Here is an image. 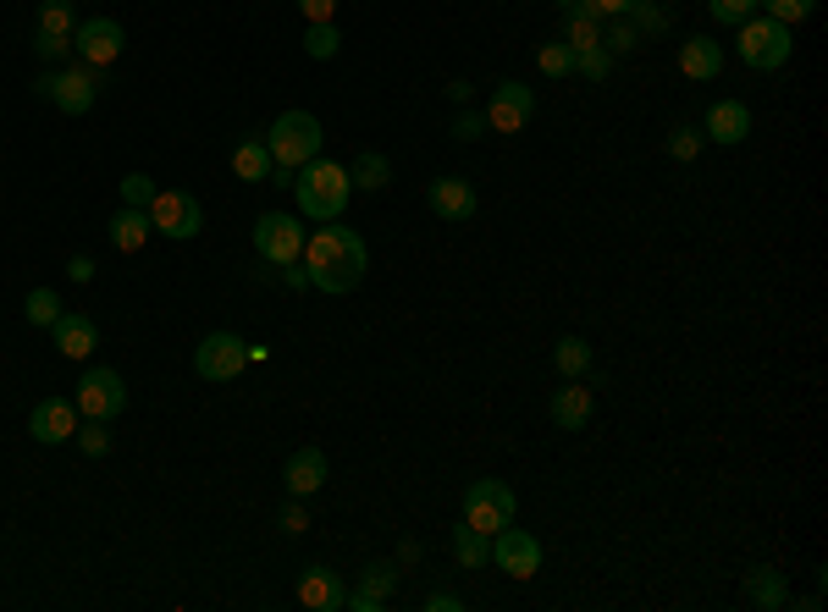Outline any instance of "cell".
<instances>
[{
    "instance_id": "10",
    "label": "cell",
    "mask_w": 828,
    "mask_h": 612,
    "mask_svg": "<svg viewBox=\"0 0 828 612\" xmlns=\"http://www.w3.org/2000/svg\"><path fill=\"white\" fill-rule=\"evenodd\" d=\"M255 249H260V260H271V265H293V260L305 254V221L288 215V210H266V215L255 221Z\"/></svg>"
},
{
    "instance_id": "49",
    "label": "cell",
    "mask_w": 828,
    "mask_h": 612,
    "mask_svg": "<svg viewBox=\"0 0 828 612\" xmlns=\"http://www.w3.org/2000/svg\"><path fill=\"white\" fill-rule=\"evenodd\" d=\"M426 608H431V612H459L465 602H459L453 591H431V596H426Z\"/></svg>"
},
{
    "instance_id": "2",
    "label": "cell",
    "mask_w": 828,
    "mask_h": 612,
    "mask_svg": "<svg viewBox=\"0 0 828 612\" xmlns=\"http://www.w3.org/2000/svg\"><path fill=\"white\" fill-rule=\"evenodd\" d=\"M293 193H299V210L310 215V221H337L342 210H348V193H353V182H348V165H337V160H310L299 177H293Z\"/></svg>"
},
{
    "instance_id": "42",
    "label": "cell",
    "mask_w": 828,
    "mask_h": 612,
    "mask_svg": "<svg viewBox=\"0 0 828 612\" xmlns=\"http://www.w3.org/2000/svg\"><path fill=\"white\" fill-rule=\"evenodd\" d=\"M277 524H282V535H305V530H310V513H305V496H288V508L277 513Z\"/></svg>"
},
{
    "instance_id": "35",
    "label": "cell",
    "mask_w": 828,
    "mask_h": 612,
    "mask_svg": "<svg viewBox=\"0 0 828 612\" xmlns=\"http://www.w3.org/2000/svg\"><path fill=\"white\" fill-rule=\"evenodd\" d=\"M774 22H785V28H796V22H807L812 11H818V0H757Z\"/></svg>"
},
{
    "instance_id": "48",
    "label": "cell",
    "mask_w": 828,
    "mask_h": 612,
    "mask_svg": "<svg viewBox=\"0 0 828 612\" xmlns=\"http://www.w3.org/2000/svg\"><path fill=\"white\" fill-rule=\"evenodd\" d=\"M348 608H353V612H381L387 602H381V596H370V591H348Z\"/></svg>"
},
{
    "instance_id": "11",
    "label": "cell",
    "mask_w": 828,
    "mask_h": 612,
    "mask_svg": "<svg viewBox=\"0 0 828 612\" xmlns=\"http://www.w3.org/2000/svg\"><path fill=\"white\" fill-rule=\"evenodd\" d=\"M122 44H128V33H122L117 17H89V22L72 28V56L83 67H111L122 56Z\"/></svg>"
},
{
    "instance_id": "15",
    "label": "cell",
    "mask_w": 828,
    "mask_h": 612,
    "mask_svg": "<svg viewBox=\"0 0 828 612\" xmlns=\"http://www.w3.org/2000/svg\"><path fill=\"white\" fill-rule=\"evenodd\" d=\"M746 133H751V106L746 100H718L712 111H707V144H724V150H735V144H746Z\"/></svg>"
},
{
    "instance_id": "44",
    "label": "cell",
    "mask_w": 828,
    "mask_h": 612,
    "mask_svg": "<svg viewBox=\"0 0 828 612\" xmlns=\"http://www.w3.org/2000/svg\"><path fill=\"white\" fill-rule=\"evenodd\" d=\"M487 133V111H465V117H453V139L459 144H476Z\"/></svg>"
},
{
    "instance_id": "17",
    "label": "cell",
    "mask_w": 828,
    "mask_h": 612,
    "mask_svg": "<svg viewBox=\"0 0 828 612\" xmlns=\"http://www.w3.org/2000/svg\"><path fill=\"white\" fill-rule=\"evenodd\" d=\"M282 485H288V496H316L327 485V453L321 448H299L293 459L282 463Z\"/></svg>"
},
{
    "instance_id": "13",
    "label": "cell",
    "mask_w": 828,
    "mask_h": 612,
    "mask_svg": "<svg viewBox=\"0 0 828 612\" xmlns=\"http://www.w3.org/2000/svg\"><path fill=\"white\" fill-rule=\"evenodd\" d=\"M530 117H536V94L519 78H502L492 89V106H487V128L492 133H519Z\"/></svg>"
},
{
    "instance_id": "16",
    "label": "cell",
    "mask_w": 828,
    "mask_h": 612,
    "mask_svg": "<svg viewBox=\"0 0 828 612\" xmlns=\"http://www.w3.org/2000/svg\"><path fill=\"white\" fill-rule=\"evenodd\" d=\"M426 199H431V210H437L442 221H476V204H481L465 177H437V182L426 188Z\"/></svg>"
},
{
    "instance_id": "27",
    "label": "cell",
    "mask_w": 828,
    "mask_h": 612,
    "mask_svg": "<svg viewBox=\"0 0 828 612\" xmlns=\"http://www.w3.org/2000/svg\"><path fill=\"white\" fill-rule=\"evenodd\" d=\"M453 558H459V569H487L492 541H487L476 524H459V530H453Z\"/></svg>"
},
{
    "instance_id": "18",
    "label": "cell",
    "mask_w": 828,
    "mask_h": 612,
    "mask_svg": "<svg viewBox=\"0 0 828 612\" xmlns=\"http://www.w3.org/2000/svg\"><path fill=\"white\" fill-rule=\"evenodd\" d=\"M299 602L310 612H342L348 608V585L331 574V569H305V580H299Z\"/></svg>"
},
{
    "instance_id": "30",
    "label": "cell",
    "mask_w": 828,
    "mask_h": 612,
    "mask_svg": "<svg viewBox=\"0 0 828 612\" xmlns=\"http://www.w3.org/2000/svg\"><path fill=\"white\" fill-rule=\"evenodd\" d=\"M22 314H28V325H39V331H44V325H56V320H61V299H56L50 288H33V293L22 299Z\"/></svg>"
},
{
    "instance_id": "39",
    "label": "cell",
    "mask_w": 828,
    "mask_h": 612,
    "mask_svg": "<svg viewBox=\"0 0 828 612\" xmlns=\"http://www.w3.org/2000/svg\"><path fill=\"white\" fill-rule=\"evenodd\" d=\"M707 11H712V22L740 28L746 17H757V0H707Z\"/></svg>"
},
{
    "instance_id": "12",
    "label": "cell",
    "mask_w": 828,
    "mask_h": 612,
    "mask_svg": "<svg viewBox=\"0 0 828 612\" xmlns=\"http://www.w3.org/2000/svg\"><path fill=\"white\" fill-rule=\"evenodd\" d=\"M492 563L508 574V580H530V574L541 569V541H536L530 530L502 524V530L492 535Z\"/></svg>"
},
{
    "instance_id": "23",
    "label": "cell",
    "mask_w": 828,
    "mask_h": 612,
    "mask_svg": "<svg viewBox=\"0 0 828 612\" xmlns=\"http://www.w3.org/2000/svg\"><path fill=\"white\" fill-rule=\"evenodd\" d=\"M232 177L238 182H266L271 177V144H266V133H255V139H243L232 150Z\"/></svg>"
},
{
    "instance_id": "36",
    "label": "cell",
    "mask_w": 828,
    "mask_h": 612,
    "mask_svg": "<svg viewBox=\"0 0 828 612\" xmlns=\"http://www.w3.org/2000/svg\"><path fill=\"white\" fill-rule=\"evenodd\" d=\"M575 72H580V78H591V83H602V78L613 72V56H608L602 44H591V50H575Z\"/></svg>"
},
{
    "instance_id": "38",
    "label": "cell",
    "mask_w": 828,
    "mask_h": 612,
    "mask_svg": "<svg viewBox=\"0 0 828 612\" xmlns=\"http://www.w3.org/2000/svg\"><path fill=\"white\" fill-rule=\"evenodd\" d=\"M72 442H78L89 459H106V453H111V431H106V420H89L83 431H72Z\"/></svg>"
},
{
    "instance_id": "20",
    "label": "cell",
    "mask_w": 828,
    "mask_h": 612,
    "mask_svg": "<svg viewBox=\"0 0 828 612\" xmlns=\"http://www.w3.org/2000/svg\"><path fill=\"white\" fill-rule=\"evenodd\" d=\"M50 331H56V353H67V359H89V353L100 348V325H94L89 314H67V309H61V320H56Z\"/></svg>"
},
{
    "instance_id": "47",
    "label": "cell",
    "mask_w": 828,
    "mask_h": 612,
    "mask_svg": "<svg viewBox=\"0 0 828 612\" xmlns=\"http://www.w3.org/2000/svg\"><path fill=\"white\" fill-rule=\"evenodd\" d=\"M67 277H72V282H94V260H89V254H72V260H67Z\"/></svg>"
},
{
    "instance_id": "29",
    "label": "cell",
    "mask_w": 828,
    "mask_h": 612,
    "mask_svg": "<svg viewBox=\"0 0 828 612\" xmlns=\"http://www.w3.org/2000/svg\"><path fill=\"white\" fill-rule=\"evenodd\" d=\"M625 17L636 22V33H668V28H674V11H668V6H658V0H636Z\"/></svg>"
},
{
    "instance_id": "51",
    "label": "cell",
    "mask_w": 828,
    "mask_h": 612,
    "mask_svg": "<svg viewBox=\"0 0 828 612\" xmlns=\"http://www.w3.org/2000/svg\"><path fill=\"white\" fill-rule=\"evenodd\" d=\"M580 6H586V0H558V11H580Z\"/></svg>"
},
{
    "instance_id": "37",
    "label": "cell",
    "mask_w": 828,
    "mask_h": 612,
    "mask_svg": "<svg viewBox=\"0 0 828 612\" xmlns=\"http://www.w3.org/2000/svg\"><path fill=\"white\" fill-rule=\"evenodd\" d=\"M161 188H156V177H144V171H128L122 177V204H133V210H150V199H156Z\"/></svg>"
},
{
    "instance_id": "8",
    "label": "cell",
    "mask_w": 828,
    "mask_h": 612,
    "mask_svg": "<svg viewBox=\"0 0 828 612\" xmlns=\"http://www.w3.org/2000/svg\"><path fill=\"white\" fill-rule=\"evenodd\" d=\"M513 513H519L513 485H502V480H476V485H465V524H476L481 535H497L502 524H513Z\"/></svg>"
},
{
    "instance_id": "43",
    "label": "cell",
    "mask_w": 828,
    "mask_h": 612,
    "mask_svg": "<svg viewBox=\"0 0 828 612\" xmlns=\"http://www.w3.org/2000/svg\"><path fill=\"white\" fill-rule=\"evenodd\" d=\"M392 580H398V569H392V563H370V569H365V585H359V591H370V596H381V602H387Z\"/></svg>"
},
{
    "instance_id": "7",
    "label": "cell",
    "mask_w": 828,
    "mask_h": 612,
    "mask_svg": "<svg viewBox=\"0 0 828 612\" xmlns=\"http://www.w3.org/2000/svg\"><path fill=\"white\" fill-rule=\"evenodd\" d=\"M72 398H78V414H83V420H106V425H111V420L128 409V381H122L117 370H106V364H89Z\"/></svg>"
},
{
    "instance_id": "4",
    "label": "cell",
    "mask_w": 828,
    "mask_h": 612,
    "mask_svg": "<svg viewBox=\"0 0 828 612\" xmlns=\"http://www.w3.org/2000/svg\"><path fill=\"white\" fill-rule=\"evenodd\" d=\"M266 144H271V165H282V171H305V165L321 154V122H316L310 111H282V117L271 122Z\"/></svg>"
},
{
    "instance_id": "33",
    "label": "cell",
    "mask_w": 828,
    "mask_h": 612,
    "mask_svg": "<svg viewBox=\"0 0 828 612\" xmlns=\"http://www.w3.org/2000/svg\"><path fill=\"white\" fill-rule=\"evenodd\" d=\"M337 44H342L337 22H310V28H305V50H310V61H331Z\"/></svg>"
},
{
    "instance_id": "1",
    "label": "cell",
    "mask_w": 828,
    "mask_h": 612,
    "mask_svg": "<svg viewBox=\"0 0 828 612\" xmlns=\"http://www.w3.org/2000/svg\"><path fill=\"white\" fill-rule=\"evenodd\" d=\"M305 271H310V288H321L331 299H342V293H353L359 282H365V265H370V254H365V238L353 232V227H342V221H327L316 238H305Z\"/></svg>"
},
{
    "instance_id": "5",
    "label": "cell",
    "mask_w": 828,
    "mask_h": 612,
    "mask_svg": "<svg viewBox=\"0 0 828 612\" xmlns=\"http://www.w3.org/2000/svg\"><path fill=\"white\" fill-rule=\"evenodd\" d=\"M61 117H83L94 100H100V67H61V72H44L39 83H33Z\"/></svg>"
},
{
    "instance_id": "28",
    "label": "cell",
    "mask_w": 828,
    "mask_h": 612,
    "mask_svg": "<svg viewBox=\"0 0 828 612\" xmlns=\"http://www.w3.org/2000/svg\"><path fill=\"white\" fill-rule=\"evenodd\" d=\"M552 359H558V370H563L569 381H580V375L591 370V348H586L580 337H563V342L552 348Z\"/></svg>"
},
{
    "instance_id": "32",
    "label": "cell",
    "mask_w": 828,
    "mask_h": 612,
    "mask_svg": "<svg viewBox=\"0 0 828 612\" xmlns=\"http://www.w3.org/2000/svg\"><path fill=\"white\" fill-rule=\"evenodd\" d=\"M636 44H641L636 22H630V17H608V28H602V50H608V56H630Z\"/></svg>"
},
{
    "instance_id": "19",
    "label": "cell",
    "mask_w": 828,
    "mask_h": 612,
    "mask_svg": "<svg viewBox=\"0 0 828 612\" xmlns=\"http://www.w3.org/2000/svg\"><path fill=\"white\" fill-rule=\"evenodd\" d=\"M679 72H685L690 83H712V78L724 72V50H718V39H707V33L685 39V44H679Z\"/></svg>"
},
{
    "instance_id": "25",
    "label": "cell",
    "mask_w": 828,
    "mask_h": 612,
    "mask_svg": "<svg viewBox=\"0 0 828 612\" xmlns=\"http://www.w3.org/2000/svg\"><path fill=\"white\" fill-rule=\"evenodd\" d=\"M563 44L569 50H591V44H602V17L597 11H563Z\"/></svg>"
},
{
    "instance_id": "14",
    "label": "cell",
    "mask_w": 828,
    "mask_h": 612,
    "mask_svg": "<svg viewBox=\"0 0 828 612\" xmlns=\"http://www.w3.org/2000/svg\"><path fill=\"white\" fill-rule=\"evenodd\" d=\"M78 403H67V398H44L33 414H28V437L33 442H44V448H56V442H72V431H78Z\"/></svg>"
},
{
    "instance_id": "34",
    "label": "cell",
    "mask_w": 828,
    "mask_h": 612,
    "mask_svg": "<svg viewBox=\"0 0 828 612\" xmlns=\"http://www.w3.org/2000/svg\"><path fill=\"white\" fill-rule=\"evenodd\" d=\"M536 67H541L547 78H569V72H575V50H569L563 39H558V44H541V50H536Z\"/></svg>"
},
{
    "instance_id": "9",
    "label": "cell",
    "mask_w": 828,
    "mask_h": 612,
    "mask_svg": "<svg viewBox=\"0 0 828 612\" xmlns=\"http://www.w3.org/2000/svg\"><path fill=\"white\" fill-rule=\"evenodd\" d=\"M150 227L171 238V243H188V238H199V227H204V210H199V199L193 193H182V188H161L156 199H150Z\"/></svg>"
},
{
    "instance_id": "26",
    "label": "cell",
    "mask_w": 828,
    "mask_h": 612,
    "mask_svg": "<svg viewBox=\"0 0 828 612\" xmlns=\"http://www.w3.org/2000/svg\"><path fill=\"white\" fill-rule=\"evenodd\" d=\"M348 182H353V188H365V193H381V188L392 182V165H387V154H376V150L353 154V171H348Z\"/></svg>"
},
{
    "instance_id": "46",
    "label": "cell",
    "mask_w": 828,
    "mask_h": 612,
    "mask_svg": "<svg viewBox=\"0 0 828 612\" xmlns=\"http://www.w3.org/2000/svg\"><path fill=\"white\" fill-rule=\"evenodd\" d=\"M630 6H636V0H586V11H597L602 22H608V17H625Z\"/></svg>"
},
{
    "instance_id": "24",
    "label": "cell",
    "mask_w": 828,
    "mask_h": 612,
    "mask_svg": "<svg viewBox=\"0 0 828 612\" xmlns=\"http://www.w3.org/2000/svg\"><path fill=\"white\" fill-rule=\"evenodd\" d=\"M746 596H751V608H762V612H779L785 602H790V596H785V574H779V569H751Z\"/></svg>"
},
{
    "instance_id": "41",
    "label": "cell",
    "mask_w": 828,
    "mask_h": 612,
    "mask_svg": "<svg viewBox=\"0 0 828 612\" xmlns=\"http://www.w3.org/2000/svg\"><path fill=\"white\" fill-rule=\"evenodd\" d=\"M33 50H39V61H67L72 56V39L67 33H33Z\"/></svg>"
},
{
    "instance_id": "50",
    "label": "cell",
    "mask_w": 828,
    "mask_h": 612,
    "mask_svg": "<svg viewBox=\"0 0 828 612\" xmlns=\"http://www.w3.org/2000/svg\"><path fill=\"white\" fill-rule=\"evenodd\" d=\"M282 277H288V288H310V271H305V265H299V260H293V265H288V271H282Z\"/></svg>"
},
{
    "instance_id": "40",
    "label": "cell",
    "mask_w": 828,
    "mask_h": 612,
    "mask_svg": "<svg viewBox=\"0 0 828 612\" xmlns=\"http://www.w3.org/2000/svg\"><path fill=\"white\" fill-rule=\"evenodd\" d=\"M701 144H707V139H701V128H690V122H679V128L668 133V154H674V160H696Z\"/></svg>"
},
{
    "instance_id": "3",
    "label": "cell",
    "mask_w": 828,
    "mask_h": 612,
    "mask_svg": "<svg viewBox=\"0 0 828 612\" xmlns=\"http://www.w3.org/2000/svg\"><path fill=\"white\" fill-rule=\"evenodd\" d=\"M735 44H740V61L751 72H779L790 61V50H796V28H785L774 17H746L735 28Z\"/></svg>"
},
{
    "instance_id": "22",
    "label": "cell",
    "mask_w": 828,
    "mask_h": 612,
    "mask_svg": "<svg viewBox=\"0 0 828 612\" xmlns=\"http://www.w3.org/2000/svg\"><path fill=\"white\" fill-rule=\"evenodd\" d=\"M150 210H133V204H122L117 215H111V249L117 254H139L144 243H150Z\"/></svg>"
},
{
    "instance_id": "21",
    "label": "cell",
    "mask_w": 828,
    "mask_h": 612,
    "mask_svg": "<svg viewBox=\"0 0 828 612\" xmlns=\"http://www.w3.org/2000/svg\"><path fill=\"white\" fill-rule=\"evenodd\" d=\"M591 409H597L591 387L563 381V387H558V398H552V425H558V431H586V425H591Z\"/></svg>"
},
{
    "instance_id": "6",
    "label": "cell",
    "mask_w": 828,
    "mask_h": 612,
    "mask_svg": "<svg viewBox=\"0 0 828 612\" xmlns=\"http://www.w3.org/2000/svg\"><path fill=\"white\" fill-rule=\"evenodd\" d=\"M249 370V342L238 331H210L199 348H193V375L199 381H238Z\"/></svg>"
},
{
    "instance_id": "31",
    "label": "cell",
    "mask_w": 828,
    "mask_h": 612,
    "mask_svg": "<svg viewBox=\"0 0 828 612\" xmlns=\"http://www.w3.org/2000/svg\"><path fill=\"white\" fill-rule=\"evenodd\" d=\"M72 28H78L72 0H44V6H39V33H67V39H72Z\"/></svg>"
},
{
    "instance_id": "45",
    "label": "cell",
    "mask_w": 828,
    "mask_h": 612,
    "mask_svg": "<svg viewBox=\"0 0 828 612\" xmlns=\"http://www.w3.org/2000/svg\"><path fill=\"white\" fill-rule=\"evenodd\" d=\"M299 11H305V22H331L337 17V0H299Z\"/></svg>"
}]
</instances>
